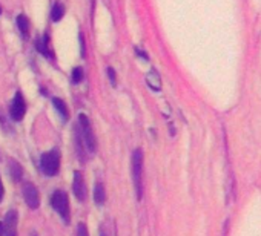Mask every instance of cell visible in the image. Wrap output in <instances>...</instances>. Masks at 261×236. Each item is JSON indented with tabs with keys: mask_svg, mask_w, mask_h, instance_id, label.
Wrapping results in <instances>:
<instances>
[{
	"mask_svg": "<svg viewBox=\"0 0 261 236\" xmlns=\"http://www.w3.org/2000/svg\"><path fill=\"white\" fill-rule=\"evenodd\" d=\"M80 46H82V57L86 55V49H85V40H83V36L80 34Z\"/></svg>",
	"mask_w": 261,
	"mask_h": 236,
	"instance_id": "cell-20",
	"label": "cell"
},
{
	"mask_svg": "<svg viewBox=\"0 0 261 236\" xmlns=\"http://www.w3.org/2000/svg\"><path fill=\"white\" fill-rule=\"evenodd\" d=\"M75 236H89L88 228H86V225H85L83 222H80V224L77 225V234H75Z\"/></svg>",
	"mask_w": 261,
	"mask_h": 236,
	"instance_id": "cell-18",
	"label": "cell"
},
{
	"mask_svg": "<svg viewBox=\"0 0 261 236\" xmlns=\"http://www.w3.org/2000/svg\"><path fill=\"white\" fill-rule=\"evenodd\" d=\"M25 112H27V103L22 97L20 92H17L14 95V100L11 103V109H10V115L14 122H20L22 118L25 116Z\"/></svg>",
	"mask_w": 261,
	"mask_h": 236,
	"instance_id": "cell-5",
	"label": "cell"
},
{
	"mask_svg": "<svg viewBox=\"0 0 261 236\" xmlns=\"http://www.w3.org/2000/svg\"><path fill=\"white\" fill-rule=\"evenodd\" d=\"M40 169L48 176H54L59 173V170H60V152H59V149H51L42 155Z\"/></svg>",
	"mask_w": 261,
	"mask_h": 236,
	"instance_id": "cell-3",
	"label": "cell"
},
{
	"mask_svg": "<svg viewBox=\"0 0 261 236\" xmlns=\"http://www.w3.org/2000/svg\"><path fill=\"white\" fill-rule=\"evenodd\" d=\"M146 83H148V86H149L151 89H154V91H160V89H162V78H160V75H159L157 71H151V72L146 75Z\"/></svg>",
	"mask_w": 261,
	"mask_h": 236,
	"instance_id": "cell-11",
	"label": "cell"
},
{
	"mask_svg": "<svg viewBox=\"0 0 261 236\" xmlns=\"http://www.w3.org/2000/svg\"><path fill=\"white\" fill-rule=\"evenodd\" d=\"M72 192L79 201H85L86 198V186L82 172H74V180H72Z\"/></svg>",
	"mask_w": 261,
	"mask_h": 236,
	"instance_id": "cell-8",
	"label": "cell"
},
{
	"mask_svg": "<svg viewBox=\"0 0 261 236\" xmlns=\"http://www.w3.org/2000/svg\"><path fill=\"white\" fill-rule=\"evenodd\" d=\"M74 141H75V149H77V154H79L80 161H85V151H86V148H85V143H83L80 129H79V125L74 126Z\"/></svg>",
	"mask_w": 261,
	"mask_h": 236,
	"instance_id": "cell-9",
	"label": "cell"
},
{
	"mask_svg": "<svg viewBox=\"0 0 261 236\" xmlns=\"http://www.w3.org/2000/svg\"><path fill=\"white\" fill-rule=\"evenodd\" d=\"M0 14H2V7H0Z\"/></svg>",
	"mask_w": 261,
	"mask_h": 236,
	"instance_id": "cell-24",
	"label": "cell"
},
{
	"mask_svg": "<svg viewBox=\"0 0 261 236\" xmlns=\"http://www.w3.org/2000/svg\"><path fill=\"white\" fill-rule=\"evenodd\" d=\"M17 222H19L17 212L10 210L4 221V236H17Z\"/></svg>",
	"mask_w": 261,
	"mask_h": 236,
	"instance_id": "cell-7",
	"label": "cell"
},
{
	"mask_svg": "<svg viewBox=\"0 0 261 236\" xmlns=\"http://www.w3.org/2000/svg\"><path fill=\"white\" fill-rule=\"evenodd\" d=\"M22 192H23V198H25L27 204H28L31 209H37V207L40 205L39 190H37V187H36L33 183H25Z\"/></svg>",
	"mask_w": 261,
	"mask_h": 236,
	"instance_id": "cell-6",
	"label": "cell"
},
{
	"mask_svg": "<svg viewBox=\"0 0 261 236\" xmlns=\"http://www.w3.org/2000/svg\"><path fill=\"white\" fill-rule=\"evenodd\" d=\"M100 236H108V233H106L105 227H100Z\"/></svg>",
	"mask_w": 261,
	"mask_h": 236,
	"instance_id": "cell-22",
	"label": "cell"
},
{
	"mask_svg": "<svg viewBox=\"0 0 261 236\" xmlns=\"http://www.w3.org/2000/svg\"><path fill=\"white\" fill-rule=\"evenodd\" d=\"M63 14H65V7L60 2H56L54 7L51 8V19H53V22H59L63 17Z\"/></svg>",
	"mask_w": 261,
	"mask_h": 236,
	"instance_id": "cell-15",
	"label": "cell"
},
{
	"mask_svg": "<svg viewBox=\"0 0 261 236\" xmlns=\"http://www.w3.org/2000/svg\"><path fill=\"white\" fill-rule=\"evenodd\" d=\"M108 77H109V80H111V84L115 86V84H117V77H115V71H114L112 68H108Z\"/></svg>",
	"mask_w": 261,
	"mask_h": 236,
	"instance_id": "cell-19",
	"label": "cell"
},
{
	"mask_svg": "<svg viewBox=\"0 0 261 236\" xmlns=\"http://www.w3.org/2000/svg\"><path fill=\"white\" fill-rule=\"evenodd\" d=\"M36 48H37V51L42 52L45 57H48V58L53 57V54H51V51H49V37H48V34H45L42 40H37V42H36Z\"/></svg>",
	"mask_w": 261,
	"mask_h": 236,
	"instance_id": "cell-12",
	"label": "cell"
},
{
	"mask_svg": "<svg viewBox=\"0 0 261 236\" xmlns=\"http://www.w3.org/2000/svg\"><path fill=\"white\" fill-rule=\"evenodd\" d=\"M4 195H5V187H4L2 180H0V202H2V199H4Z\"/></svg>",
	"mask_w": 261,
	"mask_h": 236,
	"instance_id": "cell-21",
	"label": "cell"
},
{
	"mask_svg": "<svg viewBox=\"0 0 261 236\" xmlns=\"http://www.w3.org/2000/svg\"><path fill=\"white\" fill-rule=\"evenodd\" d=\"M82 80H83V69L82 68H74V71H72V83L79 84V83H82Z\"/></svg>",
	"mask_w": 261,
	"mask_h": 236,
	"instance_id": "cell-17",
	"label": "cell"
},
{
	"mask_svg": "<svg viewBox=\"0 0 261 236\" xmlns=\"http://www.w3.org/2000/svg\"><path fill=\"white\" fill-rule=\"evenodd\" d=\"M53 104H54L56 110L60 113L62 120H63V122H66L68 118H69V112H68V107H66L65 101H63V100H60V98H53Z\"/></svg>",
	"mask_w": 261,
	"mask_h": 236,
	"instance_id": "cell-13",
	"label": "cell"
},
{
	"mask_svg": "<svg viewBox=\"0 0 261 236\" xmlns=\"http://www.w3.org/2000/svg\"><path fill=\"white\" fill-rule=\"evenodd\" d=\"M17 26H19V29H20V33H22V36H23V37H25V36H28L30 23H28V19H27L23 14H20V16L17 17Z\"/></svg>",
	"mask_w": 261,
	"mask_h": 236,
	"instance_id": "cell-16",
	"label": "cell"
},
{
	"mask_svg": "<svg viewBox=\"0 0 261 236\" xmlns=\"http://www.w3.org/2000/svg\"><path fill=\"white\" fill-rule=\"evenodd\" d=\"M130 164H133V180H134L137 199L140 201L143 195V151L140 148L134 151Z\"/></svg>",
	"mask_w": 261,
	"mask_h": 236,
	"instance_id": "cell-1",
	"label": "cell"
},
{
	"mask_svg": "<svg viewBox=\"0 0 261 236\" xmlns=\"http://www.w3.org/2000/svg\"><path fill=\"white\" fill-rule=\"evenodd\" d=\"M0 236H4V222L0 221Z\"/></svg>",
	"mask_w": 261,
	"mask_h": 236,
	"instance_id": "cell-23",
	"label": "cell"
},
{
	"mask_svg": "<svg viewBox=\"0 0 261 236\" xmlns=\"http://www.w3.org/2000/svg\"><path fill=\"white\" fill-rule=\"evenodd\" d=\"M51 205L60 215V218L68 224L69 222V199L68 195L62 190H56L51 196Z\"/></svg>",
	"mask_w": 261,
	"mask_h": 236,
	"instance_id": "cell-4",
	"label": "cell"
},
{
	"mask_svg": "<svg viewBox=\"0 0 261 236\" xmlns=\"http://www.w3.org/2000/svg\"><path fill=\"white\" fill-rule=\"evenodd\" d=\"M94 201L98 205H103L105 201H106V192H105V186L101 183H97L95 184V189H94Z\"/></svg>",
	"mask_w": 261,
	"mask_h": 236,
	"instance_id": "cell-14",
	"label": "cell"
},
{
	"mask_svg": "<svg viewBox=\"0 0 261 236\" xmlns=\"http://www.w3.org/2000/svg\"><path fill=\"white\" fill-rule=\"evenodd\" d=\"M79 129H80V134H82V138H83L86 151L94 154L97 151V138H95V134L92 131L89 118L85 113L79 115Z\"/></svg>",
	"mask_w": 261,
	"mask_h": 236,
	"instance_id": "cell-2",
	"label": "cell"
},
{
	"mask_svg": "<svg viewBox=\"0 0 261 236\" xmlns=\"http://www.w3.org/2000/svg\"><path fill=\"white\" fill-rule=\"evenodd\" d=\"M10 175H11V180L16 183H19L23 176V169L16 160H10Z\"/></svg>",
	"mask_w": 261,
	"mask_h": 236,
	"instance_id": "cell-10",
	"label": "cell"
}]
</instances>
